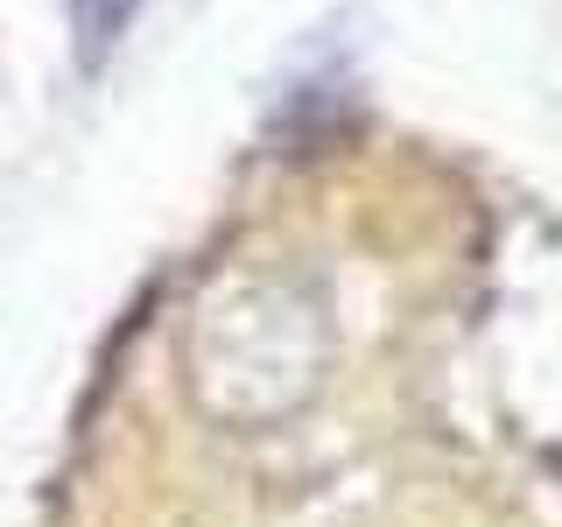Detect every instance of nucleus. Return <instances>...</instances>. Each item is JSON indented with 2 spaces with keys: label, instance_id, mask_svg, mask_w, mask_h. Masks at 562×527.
I'll use <instances>...</instances> for the list:
<instances>
[{
  "label": "nucleus",
  "instance_id": "obj_1",
  "mask_svg": "<svg viewBox=\"0 0 562 527\" xmlns=\"http://www.w3.org/2000/svg\"><path fill=\"white\" fill-rule=\"evenodd\" d=\"M78 8V35H85V57H105V49L120 43V29L134 22L140 0H70Z\"/></svg>",
  "mask_w": 562,
  "mask_h": 527
}]
</instances>
